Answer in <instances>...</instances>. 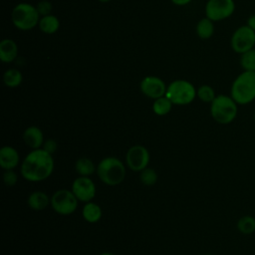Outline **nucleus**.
<instances>
[{
    "mask_svg": "<svg viewBox=\"0 0 255 255\" xmlns=\"http://www.w3.org/2000/svg\"><path fill=\"white\" fill-rule=\"evenodd\" d=\"M75 169L80 176H90L96 171V166L90 158L81 157L76 161Z\"/></svg>",
    "mask_w": 255,
    "mask_h": 255,
    "instance_id": "aec40b11",
    "label": "nucleus"
},
{
    "mask_svg": "<svg viewBox=\"0 0 255 255\" xmlns=\"http://www.w3.org/2000/svg\"><path fill=\"white\" fill-rule=\"evenodd\" d=\"M230 46L239 55L255 48V31L246 24L238 27L231 36Z\"/></svg>",
    "mask_w": 255,
    "mask_h": 255,
    "instance_id": "0eeeda50",
    "label": "nucleus"
},
{
    "mask_svg": "<svg viewBox=\"0 0 255 255\" xmlns=\"http://www.w3.org/2000/svg\"><path fill=\"white\" fill-rule=\"evenodd\" d=\"M165 97H167L173 105H188L196 97V90L190 82L176 80L168 85Z\"/></svg>",
    "mask_w": 255,
    "mask_h": 255,
    "instance_id": "39448f33",
    "label": "nucleus"
},
{
    "mask_svg": "<svg viewBox=\"0 0 255 255\" xmlns=\"http://www.w3.org/2000/svg\"><path fill=\"white\" fill-rule=\"evenodd\" d=\"M240 66L243 71L255 72V48L240 55Z\"/></svg>",
    "mask_w": 255,
    "mask_h": 255,
    "instance_id": "b1692460",
    "label": "nucleus"
},
{
    "mask_svg": "<svg viewBox=\"0 0 255 255\" xmlns=\"http://www.w3.org/2000/svg\"><path fill=\"white\" fill-rule=\"evenodd\" d=\"M234 11V0H208L205 5V15L213 22L229 18Z\"/></svg>",
    "mask_w": 255,
    "mask_h": 255,
    "instance_id": "1a4fd4ad",
    "label": "nucleus"
},
{
    "mask_svg": "<svg viewBox=\"0 0 255 255\" xmlns=\"http://www.w3.org/2000/svg\"><path fill=\"white\" fill-rule=\"evenodd\" d=\"M246 25H248L252 30L255 31V13L252 14V15H250V16L248 17Z\"/></svg>",
    "mask_w": 255,
    "mask_h": 255,
    "instance_id": "c85d7f7f",
    "label": "nucleus"
},
{
    "mask_svg": "<svg viewBox=\"0 0 255 255\" xmlns=\"http://www.w3.org/2000/svg\"><path fill=\"white\" fill-rule=\"evenodd\" d=\"M54 158L44 148L33 149L21 164V175L28 181L39 182L47 179L53 172Z\"/></svg>",
    "mask_w": 255,
    "mask_h": 255,
    "instance_id": "f257e3e1",
    "label": "nucleus"
},
{
    "mask_svg": "<svg viewBox=\"0 0 255 255\" xmlns=\"http://www.w3.org/2000/svg\"><path fill=\"white\" fill-rule=\"evenodd\" d=\"M23 140L30 148L38 149L44 143V135L38 127L32 126L25 129L23 133Z\"/></svg>",
    "mask_w": 255,
    "mask_h": 255,
    "instance_id": "4468645a",
    "label": "nucleus"
},
{
    "mask_svg": "<svg viewBox=\"0 0 255 255\" xmlns=\"http://www.w3.org/2000/svg\"><path fill=\"white\" fill-rule=\"evenodd\" d=\"M237 103L231 96L218 95L210 105V114L215 122L221 125H228L232 123L238 112Z\"/></svg>",
    "mask_w": 255,
    "mask_h": 255,
    "instance_id": "20e7f679",
    "label": "nucleus"
},
{
    "mask_svg": "<svg viewBox=\"0 0 255 255\" xmlns=\"http://www.w3.org/2000/svg\"><path fill=\"white\" fill-rule=\"evenodd\" d=\"M78 201L72 190L59 189L51 197V206L58 214L70 215L77 209Z\"/></svg>",
    "mask_w": 255,
    "mask_h": 255,
    "instance_id": "6e6552de",
    "label": "nucleus"
},
{
    "mask_svg": "<svg viewBox=\"0 0 255 255\" xmlns=\"http://www.w3.org/2000/svg\"><path fill=\"white\" fill-rule=\"evenodd\" d=\"M213 21L205 17L201 19L196 25V34L201 39H209L214 33Z\"/></svg>",
    "mask_w": 255,
    "mask_h": 255,
    "instance_id": "6ab92c4d",
    "label": "nucleus"
},
{
    "mask_svg": "<svg viewBox=\"0 0 255 255\" xmlns=\"http://www.w3.org/2000/svg\"><path fill=\"white\" fill-rule=\"evenodd\" d=\"M60 26V22L58 18L54 15H45L39 21V27L42 32L46 34H53L55 33Z\"/></svg>",
    "mask_w": 255,
    "mask_h": 255,
    "instance_id": "a211bd4d",
    "label": "nucleus"
},
{
    "mask_svg": "<svg viewBox=\"0 0 255 255\" xmlns=\"http://www.w3.org/2000/svg\"><path fill=\"white\" fill-rule=\"evenodd\" d=\"M196 96L199 98L200 101L204 103H212V101L215 99L216 95L212 87L208 85H202L198 88L196 91Z\"/></svg>",
    "mask_w": 255,
    "mask_h": 255,
    "instance_id": "393cba45",
    "label": "nucleus"
},
{
    "mask_svg": "<svg viewBox=\"0 0 255 255\" xmlns=\"http://www.w3.org/2000/svg\"><path fill=\"white\" fill-rule=\"evenodd\" d=\"M237 229L244 235H249L255 231V218L253 216H243L237 222Z\"/></svg>",
    "mask_w": 255,
    "mask_h": 255,
    "instance_id": "5701e85b",
    "label": "nucleus"
},
{
    "mask_svg": "<svg viewBox=\"0 0 255 255\" xmlns=\"http://www.w3.org/2000/svg\"><path fill=\"white\" fill-rule=\"evenodd\" d=\"M139 178H140V181L144 185L150 186V185H153L157 181V173L155 172L154 169L146 167L140 171Z\"/></svg>",
    "mask_w": 255,
    "mask_h": 255,
    "instance_id": "a878e982",
    "label": "nucleus"
},
{
    "mask_svg": "<svg viewBox=\"0 0 255 255\" xmlns=\"http://www.w3.org/2000/svg\"><path fill=\"white\" fill-rule=\"evenodd\" d=\"M28 205L33 210H43L51 204V198L43 191H34L28 197Z\"/></svg>",
    "mask_w": 255,
    "mask_h": 255,
    "instance_id": "dca6fc26",
    "label": "nucleus"
},
{
    "mask_svg": "<svg viewBox=\"0 0 255 255\" xmlns=\"http://www.w3.org/2000/svg\"><path fill=\"white\" fill-rule=\"evenodd\" d=\"M40 21V13L36 7L28 3H20L12 11V22L20 30H30Z\"/></svg>",
    "mask_w": 255,
    "mask_h": 255,
    "instance_id": "423d86ee",
    "label": "nucleus"
},
{
    "mask_svg": "<svg viewBox=\"0 0 255 255\" xmlns=\"http://www.w3.org/2000/svg\"><path fill=\"white\" fill-rule=\"evenodd\" d=\"M20 157L18 151L10 146L5 145L0 149V165L3 169H13L19 163Z\"/></svg>",
    "mask_w": 255,
    "mask_h": 255,
    "instance_id": "ddd939ff",
    "label": "nucleus"
},
{
    "mask_svg": "<svg viewBox=\"0 0 255 255\" xmlns=\"http://www.w3.org/2000/svg\"><path fill=\"white\" fill-rule=\"evenodd\" d=\"M17 180H18L17 174L13 169H7L3 173V181H4L5 185L13 186V185L16 184Z\"/></svg>",
    "mask_w": 255,
    "mask_h": 255,
    "instance_id": "bb28decb",
    "label": "nucleus"
},
{
    "mask_svg": "<svg viewBox=\"0 0 255 255\" xmlns=\"http://www.w3.org/2000/svg\"><path fill=\"white\" fill-rule=\"evenodd\" d=\"M100 2H109V1H111V0H99Z\"/></svg>",
    "mask_w": 255,
    "mask_h": 255,
    "instance_id": "2f4dec72",
    "label": "nucleus"
},
{
    "mask_svg": "<svg viewBox=\"0 0 255 255\" xmlns=\"http://www.w3.org/2000/svg\"><path fill=\"white\" fill-rule=\"evenodd\" d=\"M97 174L101 181L107 185L115 186L124 181L126 177V167L119 158L108 156L99 162Z\"/></svg>",
    "mask_w": 255,
    "mask_h": 255,
    "instance_id": "7ed1b4c3",
    "label": "nucleus"
},
{
    "mask_svg": "<svg viewBox=\"0 0 255 255\" xmlns=\"http://www.w3.org/2000/svg\"><path fill=\"white\" fill-rule=\"evenodd\" d=\"M84 219L89 223H96L102 217V208L95 202L89 201L83 207L82 210Z\"/></svg>",
    "mask_w": 255,
    "mask_h": 255,
    "instance_id": "f3484780",
    "label": "nucleus"
},
{
    "mask_svg": "<svg viewBox=\"0 0 255 255\" xmlns=\"http://www.w3.org/2000/svg\"><path fill=\"white\" fill-rule=\"evenodd\" d=\"M17 44L11 39H4L0 43V59L4 63H10L17 57Z\"/></svg>",
    "mask_w": 255,
    "mask_h": 255,
    "instance_id": "2eb2a0df",
    "label": "nucleus"
},
{
    "mask_svg": "<svg viewBox=\"0 0 255 255\" xmlns=\"http://www.w3.org/2000/svg\"><path fill=\"white\" fill-rule=\"evenodd\" d=\"M23 80L21 72L17 69H9L3 75L4 84L9 88L18 87Z\"/></svg>",
    "mask_w": 255,
    "mask_h": 255,
    "instance_id": "4be33fe9",
    "label": "nucleus"
},
{
    "mask_svg": "<svg viewBox=\"0 0 255 255\" xmlns=\"http://www.w3.org/2000/svg\"><path fill=\"white\" fill-rule=\"evenodd\" d=\"M72 191L79 201L89 202L96 195V185L89 176H79L72 184Z\"/></svg>",
    "mask_w": 255,
    "mask_h": 255,
    "instance_id": "9b49d317",
    "label": "nucleus"
},
{
    "mask_svg": "<svg viewBox=\"0 0 255 255\" xmlns=\"http://www.w3.org/2000/svg\"><path fill=\"white\" fill-rule=\"evenodd\" d=\"M166 86L164 82L154 76H147L142 79L140 82V91L143 95L147 98L156 100L160 97L165 96L166 93Z\"/></svg>",
    "mask_w": 255,
    "mask_h": 255,
    "instance_id": "f8f14e48",
    "label": "nucleus"
},
{
    "mask_svg": "<svg viewBox=\"0 0 255 255\" xmlns=\"http://www.w3.org/2000/svg\"><path fill=\"white\" fill-rule=\"evenodd\" d=\"M206 255H213V254H206Z\"/></svg>",
    "mask_w": 255,
    "mask_h": 255,
    "instance_id": "72a5a7b5",
    "label": "nucleus"
},
{
    "mask_svg": "<svg viewBox=\"0 0 255 255\" xmlns=\"http://www.w3.org/2000/svg\"><path fill=\"white\" fill-rule=\"evenodd\" d=\"M231 98L238 105H248L255 100V72L243 71L233 81Z\"/></svg>",
    "mask_w": 255,
    "mask_h": 255,
    "instance_id": "f03ea898",
    "label": "nucleus"
},
{
    "mask_svg": "<svg viewBox=\"0 0 255 255\" xmlns=\"http://www.w3.org/2000/svg\"><path fill=\"white\" fill-rule=\"evenodd\" d=\"M172 105L171 101L167 97L163 96L154 100L152 104V111L157 116H164L170 112Z\"/></svg>",
    "mask_w": 255,
    "mask_h": 255,
    "instance_id": "412c9836",
    "label": "nucleus"
},
{
    "mask_svg": "<svg viewBox=\"0 0 255 255\" xmlns=\"http://www.w3.org/2000/svg\"><path fill=\"white\" fill-rule=\"evenodd\" d=\"M100 255H114V254L109 253V252H105V253H102V254H100Z\"/></svg>",
    "mask_w": 255,
    "mask_h": 255,
    "instance_id": "7c9ffc66",
    "label": "nucleus"
},
{
    "mask_svg": "<svg viewBox=\"0 0 255 255\" xmlns=\"http://www.w3.org/2000/svg\"><path fill=\"white\" fill-rule=\"evenodd\" d=\"M171 1H172V3H174L175 5L181 6V5H186V4H188L191 0H171Z\"/></svg>",
    "mask_w": 255,
    "mask_h": 255,
    "instance_id": "c756f323",
    "label": "nucleus"
},
{
    "mask_svg": "<svg viewBox=\"0 0 255 255\" xmlns=\"http://www.w3.org/2000/svg\"><path fill=\"white\" fill-rule=\"evenodd\" d=\"M126 162L130 170L141 171L148 165L149 152L143 145H132L126 154Z\"/></svg>",
    "mask_w": 255,
    "mask_h": 255,
    "instance_id": "9d476101",
    "label": "nucleus"
},
{
    "mask_svg": "<svg viewBox=\"0 0 255 255\" xmlns=\"http://www.w3.org/2000/svg\"><path fill=\"white\" fill-rule=\"evenodd\" d=\"M57 146H58V144H57L56 140H54V139H52V138L47 139V140L43 143V148H44L46 151H48L49 153H51V154H53V153L57 150Z\"/></svg>",
    "mask_w": 255,
    "mask_h": 255,
    "instance_id": "cd10ccee",
    "label": "nucleus"
},
{
    "mask_svg": "<svg viewBox=\"0 0 255 255\" xmlns=\"http://www.w3.org/2000/svg\"><path fill=\"white\" fill-rule=\"evenodd\" d=\"M254 121H255V112H254Z\"/></svg>",
    "mask_w": 255,
    "mask_h": 255,
    "instance_id": "473e14b6",
    "label": "nucleus"
}]
</instances>
